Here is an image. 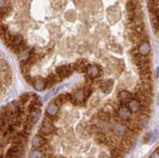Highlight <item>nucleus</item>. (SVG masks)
<instances>
[{"label": "nucleus", "mask_w": 159, "mask_h": 158, "mask_svg": "<svg viewBox=\"0 0 159 158\" xmlns=\"http://www.w3.org/2000/svg\"><path fill=\"white\" fill-rule=\"evenodd\" d=\"M73 69H75L74 68V63H70V65H62L60 67H58L56 69V73L61 79H63V78H65L67 76H69L70 73L73 71Z\"/></svg>", "instance_id": "obj_1"}, {"label": "nucleus", "mask_w": 159, "mask_h": 158, "mask_svg": "<svg viewBox=\"0 0 159 158\" xmlns=\"http://www.w3.org/2000/svg\"><path fill=\"white\" fill-rule=\"evenodd\" d=\"M40 132L43 135H50L54 132V125L52 123V119L46 118L42 123V126L40 128Z\"/></svg>", "instance_id": "obj_2"}, {"label": "nucleus", "mask_w": 159, "mask_h": 158, "mask_svg": "<svg viewBox=\"0 0 159 158\" xmlns=\"http://www.w3.org/2000/svg\"><path fill=\"white\" fill-rule=\"evenodd\" d=\"M24 152V146L22 145H14V146L10 148L7 152V157H22V153Z\"/></svg>", "instance_id": "obj_3"}, {"label": "nucleus", "mask_w": 159, "mask_h": 158, "mask_svg": "<svg viewBox=\"0 0 159 158\" xmlns=\"http://www.w3.org/2000/svg\"><path fill=\"white\" fill-rule=\"evenodd\" d=\"M117 115L120 119H123V120H128L131 117V111L128 108V106H125V105H120L117 108Z\"/></svg>", "instance_id": "obj_4"}, {"label": "nucleus", "mask_w": 159, "mask_h": 158, "mask_svg": "<svg viewBox=\"0 0 159 158\" xmlns=\"http://www.w3.org/2000/svg\"><path fill=\"white\" fill-rule=\"evenodd\" d=\"M86 95H85V93H84V90H80V91H78V92H76L75 94L73 95V97L71 98V100H72V102H73L74 104H81L82 102H84V100H86Z\"/></svg>", "instance_id": "obj_5"}, {"label": "nucleus", "mask_w": 159, "mask_h": 158, "mask_svg": "<svg viewBox=\"0 0 159 158\" xmlns=\"http://www.w3.org/2000/svg\"><path fill=\"white\" fill-rule=\"evenodd\" d=\"M86 71H87V74H88V76H89V78L94 79L100 75L101 69H100V67L97 65H88Z\"/></svg>", "instance_id": "obj_6"}, {"label": "nucleus", "mask_w": 159, "mask_h": 158, "mask_svg": "<svg viewBox=\"0 0 159 158\" xmlns=\"http://www.w3.org/2000/svg\"><path fill=\"white\" fill-rule=\"evenodd\" d=\"M59 112V104L57 102H53L51 104H49V105L46 108V113L47 115L50 116V117H54L58 114Z\"/></svg>", "instance_id": "obj_7"}, {"label": "nucleus", "mask_w": 159, "mask_h": 158, "mask_svg": "<svg viewBox=\"0 0 159 158\" xmlns=\"http://www.w3.org/2000/svg\"><path fill=\"white\" fill-rule=\"evenodd\" d=\"M22 42H24L22 40V37L21 35H14V36H11V38L8 41V45L9 47H11L12 49H15L16 47H18Z\"/></svg>", "instance_id": "obj_8"}, {"label": "nucleus", "mask_w": 159, "mask_h": 158, "mask_svg": "<svg viewBox=\"0 0 159 158\" xmlns=\"http://www.w3.org/2000/svg\"><path fill=\"white\" fill-rule=\"evenodd\" d=\"M118 99H119V102L121 104H127L132 100V95L128 91H121L118 95Z\"/></svg>", "instance_id": "obj_9"}, {"label": "nucleus", "mask_w": 159, "mask_h": 158, "mask_svg": "<svg viewBox=\"0 0 159 158\" xmlns=\"http://www.w3.org/2000/svg\"><path fill=\"white\" fill-rule=\"evenodd\" d=\"M128 105V108L130 109L131 112H138L141 110V107H142V105H141V102H139L137 99H132L130 102L127 104Z\"/></svg>", "instance_id": "obj_10"}, {"label": "nucleus", "mask_w": 159, "mask_h": 158, "mask_svg": "<svg viewBox=\"0 0 159 158\" xmlns=\"http://www.w3.org/2000/svg\"><path fill=\"white\" fill-rule=\"evenodd\" d=\"M88 61H85V59H79L75 63H74V68L79 72H85L87 70L88 67Z\"/></svg>", "instance_id": "obj_11"}, {"label": "nucleus", "mask_w": 159, "mask_h": 158, "mask_svg": "<svg viewBox=\"0 0 159 158\" xmlns=\"http://www.w3.org/2000/svg\"><path fill=\"white\" fill-rule=\"evenodd\" d=\"M0 80L5 85H10L11 82H12V75H11L10 71L6 70V71L0 72Z\"/></svg>", "instance_id": "obj_12"}, {"label": "nucleus", "mask_w": 159, "mask_h": 158, "mask_svg": "<svg viewBox=\"0 0 159 158\" xmlns=\"http://www.w3.org/2000/svg\"><path fill=\"white\" fill-rule=\"evenodd\" d=\"M45 145V139L41 136H35L32 139V146L36 149H40Z\"/></svg>", "instance_id": "obj_13"}, {"label": "nucleus", "mask_w": 159, "mask_h": 158, "mask_svg": "<svg viewBox=\"0 0 159 158\" xmlns=\"http://www.w3.org/2000/svg\"><path fill=\"white\" fill-rule=\"evenodd\" d=\"M150 52V45L147 41H144L141 43L140 47H139V53L143 56H145Z\"/></svg>", "instance_id": "obj_14"}, {"label": "nucleus", "mask_w": 159, "mask_h": 158, "mask_svg": "<svg viewBox=\"0 0 159 158\" xmlns=\"http://www.w3.org/2000/svg\"><path fill=\"white\" fill-rule=\"evenodd\" d=\"M29 112H30V114H29L28 120L30 121L32 124H35L40 118V110L38 108H36V109H33V110H31Z\"/></svg>", "instance_id": "obj_15"}, {"label": "nucleus", "mask_w": 159, "mask_h": 158, "mask_svg": "<svg viewBox=\"0 0 159 158\" xmlns=\"http://www.w3.org/2000/svg\"><path fill=\"white\" fill-rule=\"evenodd\" d=\"M32 84L37 91H41L45 88V87H46V81L42 78H37Z\"/></svg>", "instance_id": "obj_16"}, {"label": "nucleus", "mask_w": 159, "mask_h": 158, "mask_svg": "<svg viewBox=\"0 0 159 158\" xmlns=\"http://www.w3.org/2000/svg\"><path fill=\"white\" fill-rule=\"evenodd\" d=\"M59 80H61V78L58 75H54V74L49 75L48 78L46 79V87H50V86L54 85V84H56Z\"/></svg>", "instance_id": "obj_17"}, {"label": "nucleus", "mask_w": 159, "mask_h": 158, "mask_svg": "<svg viewBox=\"0 0 159 158\" xmlns=\"http://www.w3.org/2000/svg\"><path fill=\"white\" fill-rule=\"evenodd\" d=\"M148 119H149L148 114L142 112V114H140V116L138 117V122H139V124L140 125L144 126V125H146L147 122H148Z\"/></svg>", "instance_id": "obj_18"}, {"label": "nucleus", "mask_w": 159, "mask_h": 158, "mask_svg": "<svg viewBox=\"0 0 159 158\" xmlns=\"http://www.w3.org/2000/svg\"><path fill=\"white\" fill-rule=\"evenodd\" d=\"M113 131H114V133L117 135V136H121V135H124V133L126 132V130H125L124 125L120 124V123H117V124L114 126Z\"/></svg>", "instance_id": "obj_19"}, {"label": "nucleus", "mask_w": 159, "mask_h": 158, "mask_svg": "<svg viewBox=\"0 0 159 158\" xmlns=\"http://www.w3.org/2000/svg\"><path fill=\"white\" fill-rule=\"evenodd\" d=\"M69 95H65V94H63V95H60L56 100V102L58 104H65V102H69Z\"/></svg>", "instance_id": "obj_20"}, {"label": "nucleus", "mask_w": 159, "mask_h": 158, "mask_svg": "<svg viewBox=\"0 0 159 158\" xmlns=\"http://www.w3.org/2000/svg\"><path fill=\"white\" fill-rule=\"evenodd\" d=\"M6 70H9V65H8L7 61L0 58V72L6 71Z\"/></svg>", "instance_id": "obj_21"}, {"label": "nucleus", "mask_w": 159, "mask_h": 158, "mask_svg": "<svg viewBox=\"0 0 159 158\" xmlns=\"http://www.w3.org/2000/svg\"><path fill=\"white\" fill-rule=\"evenodd\" d=\"M29 57H30V54H29V52L28 51V50L24 49L20 52V59H21L22 61H28V59H29Z\"/></svg>", "instance_id": "obj_22"}, {"label": "nucleus", "mask_w": 159, "mask_h": 158, "mask_svg": "<svg viewBox=\"0 0 159 158\" xmlns=\"http://www.w3.org/2000/svg\"><path fill=\"white\" fill-rule=\"evenodd\" d=\"M140 74H141V78H142L143 81H150V78H151V72L150 71L140 72Z\"/></svg>", "instance_id": "obj_23"}, {"label": "nucleus", "mask_w": 159, "mask_h": 158, "mask_svg": "<svg viewBox=\"0 0 159 158\" xmlns=\"http://www.w3.org/2000/svg\"><path fill=\"white\" fill-rule=\"evenodd\" d=\"M100 118L103 121H108L110 119V113H108V111H103L102 113H100Z\"/></svg>", "instance_id": "obj_24"}, {"label": "nucleus", "mask_w": 159, "mask_h": 158, "mask_svg": "<svg viewBox=\"0 0 159 158\" xmlns=\"http://www.w3.org/2000/svg\"><path fill=\"white\" fill-rule=\"evenodd\" d=\"M42 153L43 152L40 149H36V148H35V150L31 152V154L29 155V156H30V157H41V156H43Z\"/></svg>", "instance_id": "obj_25"}, {"label": "nucleus", "mask_w": 159, "mask_h": 158, "mask_svg": "<svg viewBox=\"0 0 159 158\" xmlns=\"http://www.w3.org/2000/svg\"><path fill=\"white\" fill-rule=\"evenodd\" d=\"M28 100H29V95H28V94H24V95H22V97L20 98V102L22 104H24V102H28Z\"/></svg>", "instance_id": "obj_26"}, {"label": "nucleus", "mask_w": 159, "mask_h": 158, "mask_svg": "<svg viewBox=\"0 0 159 158\" xmlns=\"http://www.w3.org/2000/svg\"><path fill=\"white\" fill-rule=\"evenodd\" d=\"M153 153L154 154H151L150 157H159V153L156 151V150H155V152H153Z\"/></svg>", "instance_id": "obj_27"}, {"label": "nucleus", "mask_w": 159, "mask_h": 158, "mask_svg": "<svg viewBox=\"0 0 159 158\" xmlns=\"http://www.w3.org/2000/svg\"><path fill=\"white\" fill-rule=\"evenodd\" d=\"M4 6V0H0V8Z\"/></svg>", "instance_id": "obj_28"}]
</instances>
